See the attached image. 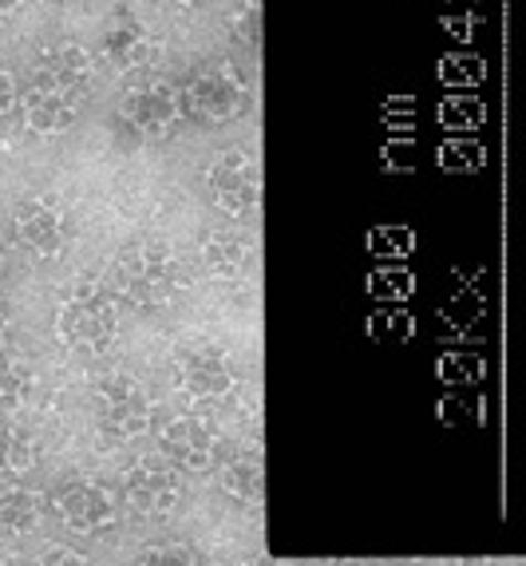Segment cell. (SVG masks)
<instances>
[{
	"label": "cell",
	"instance_id": "obj_1",
	"mask_svg": "<svg viewBox=\"0 0 526 566\" xmlns=\"http://www.w3.org/2000/svg\"><path fill=\"white\" fill-rule=\"evenodd\" d=\"M182 285L179 262L162 250V245H132L107 270V290L119 293L123 302L139 305V310H155L167 297H175Z\"/></svg>",
	"mask_w": 526,
	"mask_h": 566
},
{
	"label": "cell",
	"instance_id": "obj_2",
	"mask_svg": "<svg viewBox=\"0 0 526 566\" xmlns=\"http://www.w3.org/2000/svg\"><path fill=\"white\" fill-rule=\"evenodd\" d=\"M56 333L64 345L80 353H104L119 333V317H115V293L107 285L80 282L56 313Z\"/></svg>",
	"mask_w": 526,
	"mask_h": 566
},
{
	"label": "cell",
	"instance_id": "obj_3",
	"mask_svg": "<svg viewBox=\"0 0 526 566\" xmlns=\"http://www.w3.org/2000/svg\"><path fill=\"white\" fill-rule=\"evenodd\" d=\"M182 112H190L202 123H225L242 115L245 99H250V84H245L242 67L214 60V64H198L187 76L179 92Z\"/></svg>",
	"mask_w": 526,
	"mask_h": 566
},
{
	"label": "cell",
	"instance_id": "obj_4",
	"mask_svg": "<svg viewBox=\"0 0 526 566\" xmlns=\"http://www.w3.org/2000/svg\"><path fill=\"white\" fill-rule=\"evenodd\" d=\"M92 400L95 428H99L107 444H123V440H135V436L147 432L150 400L132 373H107V377H99L92 388Z\"/></svg>",
	"mask_w": 526,
	"mask_h": 566
},
{
	"label": "cell",
	"instance_id": "obj_5",
	"mask_svg": "<svg viewBox=\"0 0 526 566\" xmlns=\"http://www.w3.org/2000/svg\"><path fill=\"white\" fill-rule=\"evenodd\" d=\"M179 115H182V99H179V87L170 84V80H159V76L135 80V84H127L119 95V119L127 123L135 135H143V139H162V135H170L175 123H179Z\"/></svg>",
	"mask_w": 526,
	"mask_h": 566
},
{
	"label": "cell",
	"instance_id": "obj_6",
	"mask_svg": "<svg viewBox=\"0 0 526 566\" xmlns=\"http://www.w3.org/2000/svg\"><path fill=\"white\" fill-rule=\"evenodd\" d=\"M210 195L230 218H250L262 202V167L250 151H222L207 170Z\"/></svg>",
	"mask_w": 526,
	"mask_h": 566
},
{
	"label": "cell",
	"instance_id": "obj_7",
	"mask_svg": "<svg viewBox=\"0 0 526 566\" xmlns=\"http://www.w3.org/2000/svg\"><path fill=\"white\" fill-rule=\"evenodd\" d=\"M170 380L182 397L190 400H222L230 388H234V365L230 357L207 345H194V349L175 353L170 360Z\"/></svg>",
	"mask_w": 526,
	"mask_h": 566
},
{
	"label": "cell",
	"instance_id": "obj_8",
	"mask_svg": "<svg viewBox=\"0 0 526 566\" xmlns=\"http://www.w3.org/2000/svg\"><path fill=\"white\" fill-rule=\"evenodd\" d=\"M159 444L162 455L182 472H210L222 440H218V428L207 416H170L159 428Z\"/></svg>",
	"mask_w": 526,
	"mask_h": 566
},
{
	"label": "cell",
	"instance_id": "obj_9",
	"mask_svg": "<svg viewBox=\"0 0 526 566\" xmlns=\"http://www.w3.org/2000/svg\"><path fill=\"white\" fill-rule=\"evenodd\" d=\"M56 515L75 535H95L115 523V495L95 480H67L56 491Z\"/></svg>",
	"mask_w": 526,
	"mask_h": 566
},
{
	"label": "cell",
	"instance_id": "obj_10",
	"mask_svg": "<svg viewBox=\"0 0 526 566\" xmlns=\"http://www.w3.org/2000/svg\"><path fill=\"white\" fill-rule=\"evenodd\" d=\"M182 500L179 468L167 460H143L127 472V503L139 515H170Z\"/></svg>",
	"mask_w": 526,
	"mask_h": 566
},
{
	"label": "cell",
	"instance_id": "obj_11",
	"mask_svg": "<svg viewBox=\"0 0 526 566\" xmlns=\"http://www.w3.org/2000/svg\"><path fill=\"white\" fill-rule=\"evenodd\" d=\"M12 234L24 250L36 258H60L67 245V222L52 202L44 199H24L12 210Z\"/></svg>",
	"mask_w": 526,
	"mask_h": 566
},
{
	"label": "cell",
	"instance_id": "obj_12",
	"mask_svg": "<svg viewBox=\"0 0 526 566\" xmlns=\"http://www.w3.org/2000/svg\"><path fill=\"white\" fill-rule=\"evenodd\" d=\"M95 76V60L87 48L80 44H56V48H48L44 56L36 60V84H48V87H56V92H67V95H84V87L92 84Z\"/></svg>",
	"mask_w": 526,
	"mask_h": 566
},
{
	"label": "cell",
	"instance_id": "obj_13",
	"mask_svg": "<svg viewBox=\"0 0 526 566\" xmlns=\"http://www.w3.org/2000/svg\"><path fill=\"white\" fill-rule=\"evenodd\" d=\"M20 107H24V123H29L36 135H60L67 132L80 115V99L67 92H56V87L36 84L32 80L29 92L20 95Z\"/></svg>",
	"mask_w": 526,
	"mask_h": 566
},
{
	"label": "cell",
	"instance_id": "obj_14",
	"mask_svg": "<svg viewBox=\"0 0 526 566\" xmlns=\"http://www.w3.org/2000/svg\"><path fill=\"white\" fill-rule=\"evenodd\" d=\"M150 56H155L150 29L139 17H132V12H119L112 20V29L104 32V60L112 67H119V72H132V67L147 64Z\"/></svg>",
	"mask_w": 526,
	"mask_h": 566
},
{
	"label": "cell",
	"instance_id": "obj_15",
	"mask_svg": "<svg viewBox=\"0 0 526 566\" xmlns=\"http://www.w3.org/2000/svg\"><path fill=\"white\" fill-rule=\"evenodd\" d=\"M250 258H254V242L242 230H214L202 242V265L214 277H238L250 265Z\"/></svg>",
	"mask_w": 526,
	"mask_h": 566
},
{
	"label": "cell",
	"instance_id": "obj_16",
	"mask_svg": "<svg viewBox=\"0 0 526 566\" xmlns=\"http://www.w3.org/2000/svg\"><path fill=\"white\" fill-rule=\"evenodd\" d=\"M44 520V495L32 488H9L0 491V535L24 538Z\"/></svg>",
	"mask_w": 526,
	"mask_h": 566
},
{
	"label": "cell",
	"instance_id": "obj_17",
	"mask_svg": "<svg viewBox=\"0 0 526 566\" xmlns=\"http://www.w3.org/2000/svg\"><path fill=\"white\" fill-rule=\"evenodd\" d=\"M218 488L238 503H262L265 495V472L257 455H242V460H230L218 472Z\"/></svg>",
	"mask_w": 526,
	"mask_h": 566
},
{
	"label": "cell",
	"instance_id": "obj_18",
	"mask_svg": "<svg viewBox=\"0 0 526 566\" xmlns=\"http://www.w3.org/2000/svg\"><path fill=\"white\" fill-rule=\"evenodd\" d=\"M32 397V368L0 349V412H17Z\"/></svg>",
	"mask_w": 526,
	"mask_h": 566
},
{
	"label": "cell",
	"instance_id": "obj_19",
	"mask_svg": "<svg viewBox=\"0 0 526 566\" xmlns=\"http://www.w3.org/2000/svg\"><path fill=\"white\" fill-rule=\"evenodd\" d=\"M36 463V444L29 432L12 424H0V475H20Z\"/></svg>",
	"mask_w": 526,
	"mask_h": 566
},
{
	"label": "cell",
	"instance_id": "obj_20",
	"mask_svg": "<svg viewBox=\"0 0 526 566\" xmlns=\"http://www.w3.org/2000/svg\"><path fill=\"white\" fill-rule=\"evenodd\" d=\"M234 40L238 44H257L262 40V0H245L234 17Z\"/></svg>",
	"mask_w": 526,
	"mask_h": 566
},
{
	"label": "cell",
	"instance_id": "obj_21",
	"mask_svg": "<svg viewBox=\"0 0 526 566\" xmlns=\"http://www.w3.org/2000/svg\"><path fill=\"white\" fill-rule=\"evenodd\" d=\"M143 563H194V551L170 547V551H143Z\"/></svg>",
	"mask_w": 526,
	"mask_h": 566
},
{
	"label": "cell",
	"instance_id": "obj_22",
	"mask_svg": "<svg viewBox=\"0 0 526 566\" xmlns=\"http://www.w3.org/2000/svg\"><path fill=\"white\" fill-rule=\"evenodd\" d=\"M12 107H17V80L0 67V115H9Z\"/></svg>",
	"mask_w": 526,
	"mask_h": 566
},
{
	"label": "cell",
	"instance_id": "obj_23",
	"mask_svg": "<svg viewBox=\"0 0 526 566\" xmlns=\"http://www.w3.org/2000/svg\"><path fill=\"white\" fill-rule=\"evenodd\" d=\"M9 345V317H4V310H0V349Z\"/></svg>",
	"mask_w": 526,
	"mask_h": 566
},
{
	"label": "cell",
	"instance_id": "obj_24",
	"mask_svg": "<svg viewBox=\"0 0 526 566\" xmlns=\"http://www.w3.org/2000/svg\"><path fill=\"white\" fill-rule=\"evenodd\" d=\"M24 0H0V17H9V12H17Z\"/></svg>",
	"mask_w": 526,
	"mask_h": 566
},
{
	"label": "cell",
	"instance_id": "obj_25",
	"mask_svg": "<svg viewBox=\"0 0 526 566\" xmlns=\"http://www.w3.org/2000/svg\"><path fill=\"white\" fill-rule=\"evenodd\" d=\"M0 277H4V254H0Z\"/></svg>",
	"mask_w": 526,
	"mask_h": 566
},
{
	"label": "cell",
	"instance_id": "obj_26",
	"mask_svg": "<svg viewBox=\"0 0 526 566\" xmlns=\"http://www.w3.org/2000/svg\"><path fill=\"white\" fill-rule=\"evenodd\" d=\"M179 4H198V0H179Z\"/></svg>",
	"mask_w": 526,
	"mask_h": 566
}]
</instances>
